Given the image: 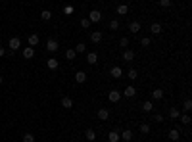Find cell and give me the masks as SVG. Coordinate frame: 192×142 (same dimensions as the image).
<instances>
[{"label": "cell", "mask_w": 192, "mask_h": 142, "mask_svg": "<svg viewBox=\"0 0 192 142\" xmlns=\"http://www.w3.org/2000/svg\"><path fill=\"white\" fill-rule=\"evenodd\" d=\"M58 48H60V42L56 39H48L46 40V50L48 52H58Z\"/></svg>", "instance_id": "1"}, {"label": "cell", "mask_w": 192, "mask_h": 142, "mask_svg": "<svg viewBox=\"0 0 192 142\" xmlns=\"http://www.w3.org/2000/svg\"><path fill=\"white\" fill-rule=\"evenodd\" d=\"M100 19H102V12L100 10H90V13H88V21L90 23H98Z\"/></svg>", "instance_id": "2"}, {"label": "cell", "mask_w": 192, "mask_h": 142, "mask_svg": "<svg viewBox=\"0 0 192 142\" xmlns=\"http://www.w3.org/2000/svg\"><path fill=\"white\" fill-rule=\"evenodd\" d=\"M8 44H10V50H12V52H16V50H19V48H21V40H19L17 37H12Z\"/></svg>", "instance_id": "3"}, {"label": "cell", "mask_w": 192, "mask_h": 142, "mask_svg": "<svg viewBox=\"0 0 192 142\" xmlns=\"http://www.w3.org/2000/svg\"><path fill=\"white\" fill-rule=\"evenodd\" d=\"M110 75L113 77V79H121V77H123V69L119 67V65H113V67L110 69Z\"/></svg>", "instance_id": "4"}, {"label": "cell", "mask_w": 192, "mask_h": 142, "mask_svg": "<svg viewBox=\"0 0 192 142\" xmlns=\"http://www.w3.org/2000/svg\"><path fill=\"white\" fill-rule=\"evenodd\" d=\"M108 98H110V102H113V104H117L119 100H121V92H119V90H110V94H108Z\"/></svg>", "instance_id": "5"}, {"label": "cell", "mask_w": 192, "mask_h": 142, "mask_svg": "<svg viewBox=\"0 0 192 142\" xmlns=\"http://www.w3.org/2000/svg\"><path fill=\"white\" fill-rule=\"evenodd\" d=\"M21 54H23V58H25V60H31V58H35V50H33V46H25Z\"/></svg>", "instance_id": "6"}, {"label": "cell", "mask_w": 192, "mask_h": 142, "mask_svg": "<svg viewBox=\"0 0 192 142\" xmlns=\"http://www.w3.org/2000/svg\"><path fill=\"white\" fill-rule=\"evenodd\" d=\"M100 40H102V33L100 31H92L90 33V42H92V44H98Z\"/></svg>", "instance_id": "7"}, {"label": "cell", "mask_w": 192, "mask_h": 142, "mask_svg": "<svg viewBox=\"0 0 192 142\" xmlns=\"http://www.w3.org/2000/svg\"><path fill=\"white\" fill-rule=\"evenodd\" d=\"M123 96H127V98H134V96H137V88H134V87H127V88L123 90Z\"/></svg>", "instance_id": "8"}, {"label": "cell", "mask_w": 192, "mask_h": 142, "mask_svg": "<svg viewBox=\"0 0 192 142\" xmlns=\"http://www.w3.org/2000/svg\"><path fill=\"white\" fill-rule=\"evenodd\" d=\"M119 136H121L125 142H131L133 140V131H129V129H125L123 133H119Z\"/></svg>", "instance_id": "9"}, {"label": "cell", "mask_w": 192, "mask_h": 142, "mask_svg": "<svg viewBox=\"0 0 192 142\" xmlns=\"http://www.w3.org/2000/svg\"><path fill=\"white\" fill-rule=\"evenodd\" d=\"M75 81L79 84H83L85 81H87V73H85V71H77V73H75Z\"/></svg>", "instance_id": "10"}, {"label": "cell", "mask_w": 192, "mask_h": 142, "mask_svg": "<svg viewBox=\"0 0 192 142\" xmlns=\"http://www.w3.org/2000/svg\"><path fill=\"white\" fill-rule=\"evenodd\" d=\"M62 106H63L66 110H71V108H73V100H71L69 96H63V98H62Z\"/></svg>", "instance_id": "11"}, {"label": "cell", "mask_w": 192, "mask_h": 142, "mask_svg": "<svg viewBox=\"0 0 192 142\" xmlns=\"http://www.w3.org/2000/svg\"><path fill=\"white\" fill-rule=\"evenodd\" d=\"M167 115H169V119H173V121H175V119H179L181 111H179V108H169V113H167Z\"/></svg>", "instance_id": "12"}, {"label": "cell", "mask_w": 192, "mask_h": 142, "mask_svg": "<svg viewBox=\"0 0 192 142\" xmlns=\"http://www.w3.org/2000/svg\"><path fill=\"white\" fill-rule=\"evenodd\" d=\"M96 115H98V119H102V121H106V119L110 117V111L106 110V108H100V110H98V113H96Z\"/></svg>", "instance_id": "13"}, {"label": "cell", "mask_w": 192, "mask_h": 142, "mask_svg": "<svg viewBox=\"0 0 192 142\" xmlns=\"http://www.w3.org/2000/svg\"><path fill=\"white\" fill-rule=\"evenodd\" d=\"M27 42H29V46H37L39 42H40V39H39V35H29V39H27Z\"/></svg>", "instance_id": "14"}, {"label": "cell", "mask_w": 192, "mask_h": 142, "mask_svg": "<svg viewBox=\"0 0 192 142\" xmlns=\"http://www.w3.org/2000/svg\"><path fill=\"white\" fill-rule=\"evenodd\" d=\"M46 65H48V69H58V67H60V62L56 60V58H48Z\"/></svg>", "instance_id": "15"}, {"label": "cell", "mask_w": 192, "mask_h": 142, "mask_svg": "<svg viewBox=\"0 0 192 142\" xmlns=\"http://www.w3.org/2000/svg\"><path fill=\"white\" fill-rule=\"evenodd\" d=\"M140 31V23H138V21H131V23H129V33H138Z\"/></svg>", "instance_id": "16"}, {"label": "cell", "mask_w": 192, "mask_h": 142, "mask_svg": "<svg viewBox=\"0 0 192 142\" xmlns=\"http://www.w3.org/2000/svg\"><path fill=\"white\" fill-rule=\"evenodd\" d=\"M179 138H181V131H177V129H171V131H169V140L177 142Z\"/></svg>", "instance_id": "17"}, {"label": "cell", "mask_w": 192, "mask_h": 142, "mask_svg": "<svg viewBox=\"0 0 192 142\" xmlns=\"http://www.w3.org/2000/svg\"><path fill=\"white\" fill-rule=\"evenodd\" d=\"M87 62L90 63V65H94V63L98 62V54H96V52H88V54H87Z\"/></svg>", "instance_id": "18"}, {"label": "cell", "mask_w": 192, "mask_h": 142, "mask_svg": "<svg viewBox=\"0 0 192 142\" xmlns=\"http://www.w3.org/2000/svg\"><path fill=\"white\" fill-rule=\"evenodd\" d=\"M163 96H165V92H163L161 88H156V90L152 92V100H161Z\"/></svg>", "instance_id": "19"}, {"label": "cell", "mask_w": 192, "mask_h": 142, "mask_svg": "<svg viewBox=\"0 0 192 142\" xmlns=\"http://www.w3.org/2000/svg\"><path fill=\"white\" fill-rule=\"evenodd\" d=\"M85 138H87L88 142H94L96 140V133L92 131V129H88V131H85Z\"/></svg>", "instance_id": "20"}, {"label": "cell", "mask_w": 192, "mask_h": 142, "mask_svg": "<svg viewBox=\"0 0 192 142\" xmlns=\"http://www.w3.org/2000/svg\"><path fill=\"white\" fill-rule=\"evenodd\" d=\"M115 12L119 13V16H125V13H129V6H127V4H119Z\"/></svg>", "instance_id": "21"}, {"label": "cell", "mask_w": 192, "mask_h": 142, "mask_svg": "<svg viewBox=\"0 0 192 142\" xmlns=\"http://www.w3.org/2000/svg\"><path fill=\"white\" fill-rule=\"evenodd\" d=\"M119 138H121V136H119V131H111L108 134V140L110 142H119Z\"/></svg>", "instance_id": "22"}, {"label": "cell", "mask_w": 192, "mask_h": 142, "mask_svg": "<svg viewBox=\"0 0 192 142\" xmlns=\"http://www.w3.org/2000/svg\"><path fill=\"white\" fill-rule=\"evenodd\" d=\"M40 19H42V21H50V19H52V12H50V10H42V12H40Z\"/></svg>", "instance_id": "23"}, {"label": "cell", "mask_w": 192, "mask_h": 142, "mask_svg": "<svg viewBox=\"0 0 192 142\" xmlns=\"http://www.w3.org/2000/svg\"><path fill=\"white\" fill-rule=\"evenodd\" d=\"M150 33L152 35H160L161 33V23H152L150 25Z\"/></svg>", "instance_id": "24"}, {"label": "cell", "mask_w": 192, "mask_h": 142, "mask_svg": "<svg viewBox=\"0 0 192 142\" xmlns=\"http://www.w3.org/2000/svg\"><path fill=\"white\" fill-rule=\"evenodd\" d=\"M123 60L131 63V62L134 60V52H133V50H125V52H123Z\"/></svg>", "instance_id": "25"}, {"label": "cell", "mask_w": 192, "mask_h": 142, "mask_svg": "<svg viewBox=\"0 0 192 142\" xmlns=\"http://www.w3.org/2000/svg\"><path fill=\"white\" fill-rule=\"evenodd\" d=\"M77 58V52L73 50V48H69V50H66V60H69V62H73Z\"/></svg>", "instance_id": "26"}, {"label": "cell", "mask_w": 192, "mask_h": 142, "mask_svg": "<svg viewBox=\"0 0 192 142\" xmlns=\"http://www.w3.org/2000/svg\"><path fill=\"white\" fill-rule=\"evenodd\" d=\"M142 110H144L146 113H150V111L154 110V102H150V100H146L144 104H142Z\"/></svg>", "instance_id": "27"}, {"label": "cell", "mask_w": 192, "mask_h": 142, "mask_svg": "<svg viewBox=\"0 0 192 142\" xmlns=\"http://www.w3.org/2000/svg\"><path fill=\"white\" fill-rule=\"evenodd\" d=\"M75 52H77V54H85V52H87V46H85V42H79V44H77Z\"/></svg>", "instance_id": "28"}, {"label": "cell", "mask_w": 192, "mask_h": 142, "mask_svg": "<svg viewBox=\"0 0 192 142\" xmlns=\"http://www.w3.org/2000/svg\"><path fill=\"white\" fill-rule=\"evenodd\" d=\"M127 77H129L131 81H134V79H137V77H138V71L133 67V69H129V73H127Z\"/></svg>", "instance_id": "29"}, {"label": "cell", "mask_w": 192, "mask_h": 142, "mask_svg": "<svg viewBox=\"0 0 192 142\" xmlns=\"http://www.w3.org/2000/svg\"><path fill=\"white\" fill-rule=\"evenodd\" d=\"M179 119H181V123H183V125H190V115H188V113H184V115H179Z\"/></svg>", "instance_id": "30"}, {"label": "cell", "mask_w": 192, "mask_h": 142, "mask_svg": "<svg viewBox=\"0 0 192 142\" xmlns=\"http://www.w3.org/2000/svg\"><path fill=\"white\" fill-rule=\"evenodd\" d=\"M23 142H35V134L33 133H25L23 134Z\"/></svg>", "instance_id": "31"}, {"label": "cell", "mask_w": 192, "mask_h": 142, "mask_svg": "<svg viewBox=\"0 0 192 142\" xmlns=\"http://www.w3.org/2000/svg\"><path fill=\"white\" fill-rule=\"evenodd\" d=\"M119 46H121V48L129 46V37H121V39H119Z\"/></svg>", "instance_id": "32"}, {"label": "cell", "mask_w": 192, "mask_h": 142, "mask_svg": "<svg viewBox=\"0 0 192 142\" xmlns=\"http://www.w3.org/2000/svg\"><path fill=\"white\" fill-rule=\"evenodd\" d=\"M110 29H111V31H117V29H119V21H117V19H111V21H110Z\"/></svg>", "instance_id": "33"}, {"label": "cell", "mask_w": 192, "mask_h": 142, "mask_svg": "<svg viewBox=\"0 0 192 142\" xmlns=\"http://www.w3.org/2000/svg\"><path fill=\"white\" fill-rule=\"evenodd\" d=\"M73 12H75V8H73V6H71V4H67L66 8H63V13H66V16H71V13H73Z\"/></svg>", "instance_id": "34"}, {"label": "cell", "mask_w": 192, "mask_h": 142, "mask_svg": "<svg viewBox=\"0 0 192 142\" xmlns=\"http://www.w3.org/2000/svg\"><path fill=\"white\" fill-rule=\"evenodd\" d=\"M81 27H83V29H88V27H90L88 17H83V19H81Z\"/></svg>", "instance_id": "35"}, {"label": "cell", "mask_w": 192, "mask_h": 142, "mask_svg": "<svg viewBox=\"0 0 192 142\" xmlns=\"http://www.w3.org/2000/svg\"><path fill=\"white\" fill-rule=\"evenodd\" d=\"M150 42H152V40H150V37H144V39H140V44L144 46V48H148V46H150Z\"/></svg>", "instance_id": "36"}, {"label": "cell", "mask_w": 192, "mask_h": 142, "mask_svg": "<svg viewBox=\"0 0 192 142\" xmlns=\"http://www.w3.org/2000/svg\"><path fill=\"white\" fill-rule=\"evenodd\" d=\"M140 133L148 134V133H150V125H148V123H142V125H140Z\"/></svg>", "instance_id": "37"}, {"label": "cell", "mask_w": 192, "mask_h": 142, "mask_svg": "<svg viewBox=\"0 0 192 142\" xmlns=\"http://www.w3.org/2000/svg\"><path fill=\"white\" fill-rule=\"evenodd\" d=\"M160 6L161 8H169V6H171V0H160Z\"/></svg>", "instance_id": "38"}, {"label": "cell", "mask_w": 192, "mask_h": 142, "mask_svg": "<svg viewBox=\"0 0 192 142\" xmlns=\"http://www.w3.org/2000/svg\"><path fill=\"white\" fill-rule=\"evenodd\" d=\"M184 110H186V111L192 110V100H190V98H188V100H184Z\"/></svg>", "instance_id": "39"}, {"label": "cell", "mask_w": 192, "mask_h": 142, "mask_svg": "<svg viewBox=\"0 0 192 142\" xmlns=\"http://www.w3.org/2000/svg\"><path fill=\"white\" fill-rule=\"evenodd\" d=\"M154 121H156V123H161V121H163V115H161V113H156V115H154Z\"/></svg>", "instance_id": "40"}, {"label": "cell", "mask_w": 192, "mask_h": 142, "mask_svg": "<svg viewBox=\"0 0 192 142\" xmlns=\"http://www.w3.org/2000/svg\"><path fill=\"white\" fill-rule=\"evenodd\" d=\"M4 56H6V50H4L2 46H0V58H4Z\"/></svg>", "instance_id": "41"}, {"label": "cell", "mask_w": 192, "mask_h": 142, "mask_svg": "<svg viewBox=\"0 0 192 142\" xmlns=\"http://www.w3.org/2000/svg\"><path fill=\"white\" fill-rule=\"evenodd\" d=\"M0 84H2V77H0Z\"/></svg>", "instance_id": "42"}, {"label": "cell", "mask_w": 192, "mask_h": 142, "mask_svg": "<svg viewBox=\"0 0 192 142\" xmlns=\"http://www.w3.org/2000/svg\"><path fill=\"white\" fill-rule=\"evenodd\" d=\"M100 2H106V0H100Z\"/></svg>", "instance_id": "43"}, {"label": "cell", "mask_w": 192, "mask_h": 142, "mask_svg": "<svg viewBox=\"0 0 192 142\" xmlns=\"http://www.w3.org/2000/svg\"><path fill=\"white\" fill-rule=\"evenodd\" d=\"M123 142H125V140H123Z\"/></svg>", "instance_id": "44"}]
</instances>
